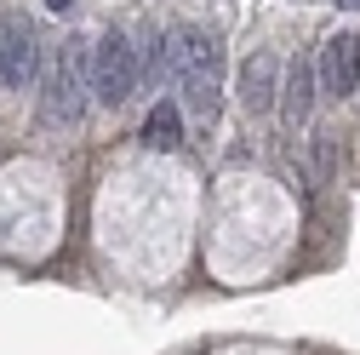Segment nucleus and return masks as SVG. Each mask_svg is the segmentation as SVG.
Listing matches in <instances>:
<instances>
[{"label": "nucleus", "instance_id": "6", "mask_svg": "<svg viewBox=\"0 0 360 355\" xmlns=\"http://www.w3.org/2000/svg\"><path fill=\"white\" fill-rule=\"evenodd\" d=\"M314 80H321V63L292 58L286 86H281V115H286V126H292V132H297V126L309 120V109H314Z\"/></svg>", "mask_w": 360, "mask_h": 355}, {"label": "nucleus", "instance_id": "9", "mask_svg": "<svg viewBox=\"0 0 360 355\" xmlns=\"http://www.w3.org/2000/svg\"><path fill=\"white\" fill-rule=\"evenodd\" d=\"M46 6H52V12H75V0H46Z\"/></svg>", "mask_w": 360, "mask_h": 355}, {"label": "nucleus", "instance_id": "1", "mask_svg": "<svg viewBox=\"0 0 360 355\" xmlns=\"http://www.w3.org/2000/svg\"><path fill=\"white\" fill-rule=\"evenodd\" d=\"M166 75L184 92V109L195 120L212 126L217 115V92H223V46L200 29H172L166 35Z\"/></svg>", "mask_w": 360, "mask_h": 355}, {"label": "nucleus", "instance_id": "3", "mask_svg": "<svg viewBox=\"0 0 360 355\" xmlns=\"http://www.w3.org/2000/svg\"><path fill=\"white\" fill-rule=\"evenodd\" d=\"M138 80H143L138 46H131L120 29L98 35V46H92V98H98L103 109H120L131 92H138Z\"/></svg>", "mask_w": 360, "mask_h": 355}, {"label": "nucleus", "instance_id": "5", "mask_svg": "<svg viewBox=\"0 0 360 355\" xmlns=\"http://www.w3.org/2000/svg\"><path fill=\"white\" fill-rule=\"evenodd\" d=\"M321 86L332 98H349L360 92V35H332L326 46H321Z\"/></svg>", "mask_w": 360, "mask_h": 355}, {"label": "nucleus", "instance_id": "4", "mask_svg": "<svg viewBox=\"0 0 360 355\" xmlns=\"http://www.w3.org/2000/svg\"><path fill=\"white\" fill-rule=\"evenodd\" d=\"M34 23L23 12H0V80L12 86V92H23L29 75H34Z\"/></svg>", "mask_w": 360, "mask_h": 355}, {"label": "nucleus", "instance_id": "10", "mask_svg": "<svg viewBox=\"0 0 360 355\" xmlns=\"http://www.w3.org/2000/svg\"><path fill=\"white\" fill-rule=\"evenodd\" d=\"M343 6H360V0H343Z\"/></svg>", "mask_w": 360, "mask_h": 355}, {"label": "nucleus", "instance_id": "2", "mask_svg": "<svg viewBox=\"0 0 360 355\" xmlns=\"http://www.w3.org/2000/svg\"><path fill=\"white\" fill-rule=\"evenodd\" d=\"M86 92H92V58H86L80 40H69V46H58V58H52L40 120L46 126H75L86 115Z\"/></svg>", "mask_w": 360, "mask_h": 355}, {"label": "nucleus", "instance_id": "7", "mask_svg": "<svg viewBox=\"0 0 360 355\" xmlns=\"http://www.w3.org/2000/svg\"><path fill=\"white\" fill-rule=\"evenodd\" d=\"M269 104H275V58L257 52L240 63V109L246 115H263Z\"/></svg>", "mask_w": 360, "mask_h": 355}, {"label": "nucleus", "instance_id": "8", "mask_svg": "<svg viewBox=\"0 0 360 355\" xmlns=\"http://www.w3.org/2000/svg\"><path fill=\"white\" fill-rule=\"evenodd\" d=\"M143 144H149V149H160V155H172L177 144H184V109L160 98V104L143 115Z\"/></svg>", "mask_w": 360, "mask_h": 355}]
</instances>
